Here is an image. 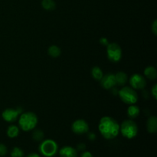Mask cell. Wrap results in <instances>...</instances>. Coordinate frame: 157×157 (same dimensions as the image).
Segmentation results:
<instances>
[{"label": "cell", "mask_w": 157, "mask_h": 157, "mask_svg": "<svg viewBox=\"0 0 157 157\" xmlns=\"http://www.w3.org/2000/svg\"><path fill=\"white\" fill-rule=\"evenodd\" d=\"M98 130L105 139H114L120 133V124L111 117H103L99 121Z\"/></svg>", "instance_id": "obj_1"}, {"label": "cell", "mask_w": 157, "mask_h": 157, "mask_svg": "<svg viewBox=\"0 0 157 157\" xmlns=\"http://www.w3.org/2000/svg\"><path fill=\"white\" fill-rule=\"evenodd\" d=\"M38 124V117L33 112L21 113L18 117V126L23 131L34 130Z\"/></svg>", "instance_id": "obj_2"}, {"label": "cell", "mask_w": 157, "mask_h": 157, "mask_svg": "<svg viewBox=\"0 0 157 157\" xmlns=\"http://www.w3.org/2000/svg\"><path fill=\"white\" fill-rule=\"evenodd\" d=\"M117 94L121 101L128 105L135 104L138 101V94L136 91L128 86H124L121 90H118Z\"/></svg>", "instance_id": "obj_3"}, {"label": "cell", "mask_w": 157, "mask_h": 157, "mask_svg": "<svg viewBox=\"0 0 157 157\" xmlns=\"http://www.w3.org/2000/svg\"><path fill=\"white\" fill-rule=\"evenodd\" d=\"M120 132L124 137L133 139L137 135L138 127L133 120H125L120 126Z\"/></svg>", "instance_id": "obj_4"}, {"label": "cell", "mask_w": 157, "mask_h": 157, "mask_svg": "<svg viewBox=\"0 0 157 157\" xmlns=\"http://www.w3.org/2000/svg\"><path fill=\"white\" fill-rule=\"evenodd\" d=\"M58 146L55 140L51 139L41 141L39 145V152L45 157H52L57 154Z\"/></svg>", "instance_id": "obj_5"}, {"label": "cell", "mask_w": 157, "mask_h": 157, "mask_svg": "<svg viewBox=\"0 0 157 157\" xmlns=\"http://www.w3.org/2000/svg\"><path fill=\"white\" fill-rule=\"evenodd\" d=\"M107 58L111 62H119L122 58V49L117 43H109L107 46Z\"/></svg>", "instance_id": "obj_6"}, {"label": "cell", "mask_w": 157, "mask_h": 157, "mask_svg": "<svg viewBox=\"0 0 157 157\" xmlns=\"http://www.w3.org/2000/svg\"><path fill=\"white\" fill-rule=\"evenodd\" d=\"M130 87L134 90H143L147 85V81L143 75L134 74L129 79Z\"/></svg>", "instance_id": "obj_7"}, {"label": "cell", "mask_w": 157, "mask_h": 157, "mask_svg": "<svg viewBox=\"0 0 157 157\" xmlns=\"http://www.w3.org/2000/svg\"><path fill=\"white\" fill-rule=\"evenodd\" d=\"M71 130L75 134H84L88 133L89 125L87 121L84 120L78 119L73 122L71 125Z\"/></svg>", "instance_id": "obj_8"}, {"label": "cell", "mask_w": 157, "mask_h": 157, "mask_svg": "<svg viewBox=\"0 0 157 157\" xmlns=\"http://www.w3.org/2000/svg\"><path fill=\"white\" fill-rule=\"evenodd\" d=\"M21 113V109L7 108L2 112V117L5 121L8 123H14L18 119V117Z\"/></svg>", "instance_id": "obj_9"}, {"label": "cell", "mask_w": 157, "mask_h": 157, "mask_svg": "<svg viewBox=\"0 0 157 157\" xmlns=\"http://www.w3.org/2000/svg\"><path fill=\"white\" fill-rule=\"evenodd\" d=\"M100 82H101V85L103 88L106 89V90H110L116 86L114 74L109 73L105 75H103Z\"/></svg>", "instance_id": "obj_10"}, {"label": "cell", "mask_w": 157, "mask_h": 157, "mask_svg": "<svg viewBox=\"0 0 157 157\" xmlns=\"http://www.w3.org/2000/svg\"><path fill=\"white\" fill-rule=\"evenodd\" d=\"M59 155L61 157H77L78 152L74 147L66 146L59 150Z\"/></svg>", "instance_id": "obj_11"}, {"label": "cell", "mask_w": 157, "mask_h": 157, "mask_svg": "<svg viewBox=\"0 0 157 157\" xmlns=\"http://www.w3.org/2000/svg\"><path fill=\"white\" fill-rule=\"evenodd\" d=\"M116 85L124 87L128 81V76L127 74L124 71H118L114 75Z\"/></svg>", "instance_id": "obj_12"}, {"label": "cell", "mask_w": 157, "mask_h": 157, "mask_svg": "<svg viewBox=\"0 0 157 157\" xmlns=\"http://www.w3.org/2000/svg\"><path fill=\"white\" fill-rule=\"evenodd\" d=\"M147 131L150 133H156L157 132V118L155 116H150L147 122Z\"/></svg>", "instance_id": "obj_13"}, {"label": "cell", "mask_w": 157, "mask_h": 157, "mask_svg": "<svg viewBox=\"0 0 157 157\" xmlns=\"http://www.w3.org/2000/svg\"><path fill=\"white\" fill-rule=\"evenodd\" d=\"M144 75H145L146 78L148 79L154 81L156 79L157 77V71L156 67L153 66H148L144 70Z\"/></svg>", "instance_id": "obj_14"}, {"label": "cell", "mask_w": 157, "mask_h": 157, "mask_svg": "<svg viewBox=\"0 0 157 157\" xmlns=\"http://www.w3.org/2000/svg\"><path fill=\"white\" fill-rule=\"evenodd\" d=\"M140 107L136 104H131L129 106L128 109H127V115L131 120L137 117L140 114Z\"/></svg>", "instance_id": "obj_15"}, {"label": "cell", "mask_w": 157, "mask_h": 157, "mask_svg": "<svg viewBox=\"0 0 157 157\" xmlns=\"http://www.w3.org/2000/svg\"><path fill=\"white\" fill-rule=\"evenodd\" d=\"M6 133L9 138H15L19 134V128L16 125H10L8 127Z\"/></svg>", "instance_id": "obj_16"}, {"label": "cell", "mask_w": 157, "mask_h": 157, "mask_svg": "<svg viewBox=\"0 0 157 157\" xmlns=\"http://www.w3.org/2000/svg\"><path fill=\"white\" fill-rule=\"evenodd\" d=\"M48 53L52 58H58L61 55V50L58 46L53 44V45H51L50 47L48 49Z\"/></svg>", "instance_id": "obj_17"}, {"label": "cell", "mask_w": 157, "mask_h": 157, "mask_svg": "<svg viewBox=\"0 0 157 157\" xmlns=\"http://www.w3.org/2000/svg\"><path fill=\"white\" fill-rule=\"evenodd\" d=\"M91 75L94 79L100 81L104 75V73L101 67H99L98 66H94L91 70Z\"/></svg>", "instance_id": "obj_18"}, {"label": "cell", "mask_w": 157, "mask_h": 157, "mask_svg": "<svg viewBox=\"0 0 157 157\" xmlns=\"http://www.w3.org/2000/svg\"><path fill=\"white\" fill-rule=\"evenodd\" d=\"M41 6L47 11H53L56 7V4L54 0H42Z\"/></svg>", "instance_id": "obj_19"}, {"label": "cell", "mask_w": 157, "mask_h": 157, "mask_svg": "<svg viewBox=\"0 0 157 157\" xmlns=\"http://www.w3.org/2000/svg\"><path fill=\"white\" fill-rule=\"evenodd\" d=\"M44 132L41 130H34V132L32 133V138H33L34 140L38 141V142H41L44 139Z\"/></svg>", "instance_id": "obj_20"}, {"label": "cell", "mask_w": 157, "mask_h": 157, "mask_svg": "<svg viewBox=\"0 0 157 157\" xmlns=\"http://www.w3.org/2000/svg\"><path fill=\"white\" fill-rule=\"evenodd\" d=\"M11 156L12 157H23L24 152L19 147H14L11 151Z\"/></svg>", "instance_id": "obj_21"}, {"label": "cell", "mask_w": 157, "mask_h": 157, "mask_svg": "<svg viewBox=\"0 0 157 157\" xmlns=\"http://www.w3.org/2000/svg\"><path fill=\"white\" fill-rule=\"evenodd\" d=\"M7 152H8V150L6 146L2 144H0V156H6Z\"/></svg>", "instance_id": "obj_22"}, {"label": "cell", "mask_w": 157, "mask_h": 157, "mask_svg": "<svg viewBox=\"0 0 157 157\" xmlns=\"http://www.w3.org/2000/svg\"><path fill=\"white\" fill-rule=\"evenodd\" d=\"M151 94L152 95H153V98H154L155 100H156L157 98V85L156 84H154V85L153 86V87L151 88Z\"/></svg>", "instance_id": "obj_23"}, {"label": "cell", "mask_w": 157, "mask_h": 157, "mask_svg": "<svg viewBox=\"0 0 157 157\" xmlns=\"http://www.w3.org/2000/svg\"><path fill=\"white\" fill-rule=\"evenodd\" d=\"M152 32H153V35H157V20H154L153 25L151 26Z\"/></svg>", "instance_id": "obj_24"}, {"label": "cell", "mask_w": 157, "mask_h": 157, "mask_svg": "<svg viewBox=\"0 0 157 157\" xmlns=\"http://www.w3.org/2000/svg\"><path fill=\"white\" fill-rule=\"evenodd\" d=\"M100 43H101L102 45L106 46V47H107V44H109V41L108 40H107V38H104V37H103V38H101V39H100Z\"/></svg>", "instance_id": "obj_25"}, {"label": "cell", "mask_w": 157, "mask_h": 157, "mask_svg": "<svg viewBox=\"0 0 157 157\" xmlns=\"http://www.w3.org/2000/svg\"><path fill=\"white\" fill-rule=\"evenodd\" d=\"M81 157H94V156L93 155L91 154V153H90V152L88 151H85L81 154Z\"/></svg>", "instance_id": "obj_26"}, {"label": "cell", "mask_w": 157, "mask_h": 157, "mask_svg": "<svg viewBox=\"0 0 157 157\" xmlns=\"http://www.w3.org/2000/svg\"><path fill=\"white\" fill-rule=\"evenodd\" d=\"M86 148V146L84 144H80L78 145V150H84Z\"/></svg>", "instance_id": "obj_27"}, {"label": "cell", "mask_w": 157, "mask_h": 157, "mask_svg": "<svg viewBox=\"0 0 157 157\" xmlns=\"http://www.w3.org/2000/svg\"><path fill=\"white\" fill-rule=\"evenodd\" d=\"M88 138L89 140H94L95 138H96V135H95L94 133H90L88 134Z\"/></svg>", "instance_id": "obj_28"}, {"label": "cell", "mask_w": 157, "mask_h": 157, "mask_svg": "<svg viewBox=\"0 0 157 157\" xmlns=\"http://www.w3.org/2000/svg\"><path fill=\"white\" fill-rule=\"evenodd\" d=\"M27 157H41V156H40L38 153H30V154H29Z\"/></svg>", "instance_id": "obj_29"}]
</instances>
